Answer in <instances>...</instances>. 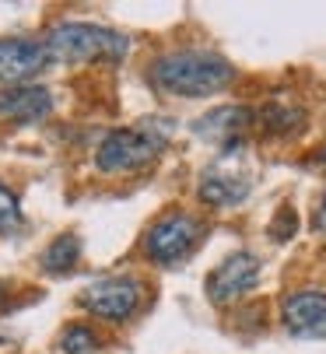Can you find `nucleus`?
<instances>
[{
  "mask_svg": "<svg viewBox=\"0 0 326 354\" xmlns=\"http://www.w3.org/2000/svg\"><path fill=\"white\" fill-rule=\"evenodd\" d=\"M151 77L161 91L179 98H207L232 84V64L214 53V49H176V53L158 57Z\"/></svg>",
  "mask_w": 326,
  "mask_h": 354,
  "instance_id": "obj_1",
  "label": "nucleus"
},
{
  "mask_svg": "<svg viewBox=\"0 0 326 354\" xmlns=\"http://www.w3.org/2000/svg\"><path fill=\"white\" fill-rule=\"evenodd\" d=\"M130 49V39L109 25L95 21H64L46 35V53L49 60H67V64H88V60H123Z\"/></svg>",
  "mask_w": 326,
  "mask_h": 354,
  "instance_id": "obj_2",
  "label": "nucleus"
},
{
  "mask_svg": "<svg viewBox=\"0 0 326 354\" xmlns=\"http://www.w3.org/2000/svg\"><path fill=\"white\" fill-rule=\"evenodd\" d=\"M169 140V123L161 130H147V120L141 127H130V130H116L109 133L98 151H95V165L102 172H134V169H144L158 158L161 144Z\"/></svg>",
  "mask_w": 326,
  "mask_h": 354,
  "instance_id": "obj_3",
  "label": "nucleus"
},
{
  "mask_svg": "<svg viewBox=\"0 0 326 354\" xmlns=\"http://www.w3.org/2000/svg\"><path fill=\"white\" fill-rule=\"evenodd\" d=\"M200 232H203V225L197 218H190V214H169V218H161V221H154L147 228L144 252H147L154 263H161V267L179 263L186 252L197 245Z\"/></svg>",
  "mask_w": 326,
  "mask_h": 354,
  "instance_id": "obj_4",
  "label": "nucleus"
},
{
  "mask_svg": "<svg viewBox=\"0 0 326 354\" xmlns=\"http://www.w3.org/2000/svg\"><path fill=\"white\" fill-rule=\"evenodd\" d=\"M249 172L239 165V155H225L221 162H214L203 179H200V200L210 207H232L239 200L249 196Z\"/></svg>",
  "mask_w": 326,
  "mask_h": 354,
  "instance_id": "obj_5",
  "label": "nucleus"
},
{
  "mask_svg": "<svg viewBox=\"0 0 326 354\" xmlns=\"http://www.w3.org/2000/svg\"><path fill=\"white\" fill-rule=\"evenodd\" d=\"M141 301V284L130 277H109V281H95L84 295L81 306L102 319H127Z\"/></svg>",
  "mask_w": 326,
  "mask_h": 354,
  "instance_id": "obj_6",
  "label": "nucleus"
},
{
  "mask_svg": "<svg viewBox=\"0 0 326 354\" xmlns=\"http://www.w3.org/2000/svg\"><path fill=\"white\" fill-rule=\"evenodd\" d=\"M46 64H49L46 46L32 39H0V84L18 88L28 77L42 74Z\"/></svg>",
  "mask_w": 326,
  "mask_h": 354,
  "instance_id": "obj_7",
  "label": "nucleus"
},
{
  "mask_svg": "<svg viewBox=\"0 0 326 354\" xmlns=\"http://www.w3.org/2000/svg\"><path fill=\"white\" fill-rule=\"evenodd\" d=\"M260 281V260L253 252H232V257L207 277V295L210 301H232L256 288Z\"/></svg>",
  "mask_w": 326,
  "mask_h": 354,
  "instance_id": "obj_8",
  "label": "nucleus"
},
{
  "mask_svg": "<svg viewBox=\"0 0 326 354\" xmlns=\"http://www.w3.org/2000/svg\"><path fill=\"white\" fill-rule=\"evenodd\" d=\"M284 326L305 340L326 337V295L312 291V288L288 295L284 298Z\"/></svg>",
  "mask_w": 326,
  "mask_h": 354,
  "instance_id": "obj_9",
  "label": "nucleus"
},
{
  "mask_svg": "<svg viewBox=\"0 0 326 354\" xmlns=\"http://www.w3.org/2000/svg\"><path fill=\"white\" fill-rule=\"evenodd\" d=\"M249 123H253V113L246 106H217V109L203 113L193 123V130L203 140H214V144H221V147H235L239 137L249 130Z\"/></svg>",
  "mask_w": 326,
  "mask_h": 354,
  "instance_id": "obj_10",
  "label": "nucleus"
},
{
  "mask_svg": "<svg viewBox=\"0 0 326 354\" xmlns=\"http://www.w3.org/2000/svg\"><path fill=\"white\" fill-rule=\"evenodd\" d=\"M53 109V95L42 84H18L0 91V120H11V123H32L42 120Z\"/></svg>",
  "mask_w": 326,
  "mask_h": 354,
  "instance_id": "obj_11",
  "label": "nucleus"
},
{
  "mask_svg": "<svg viewBox=\"0 0 326 354\" xmlns=\"http://www.w3.org/2000/svg\"><path fill=\"white\" fill-rule=\"evenodd\" d=\"M78 257H81V242L74 235H64V239H57L42 252V267L49 274H67V270H74Z\"/></svg>",
  "mask_w": 326,
  "mask_h": 354,
  "instance_id": "obj_12",
  "label": "nucleus"
},
{
  "mask_svg": "<svg viewBox=\"0 0 326 354\" xmlns=\"http://www.w3.org/2000/svg\"><path fill=\"white\" fill-rule=\"evenodd\" d=\"M60 351L64 354H95L98 340L88 326H67V333L60 337Z\"/></svg>",
  "mask_w": 326,
  "mask_h": 354,
  "instance_id": "obj_13",
  "label": "nucleus"
},
{
  "mask_svg": "<svg viewBox=\"0 0 326 354\" xmlns=\"http://www.w3.org/2000/svg\"><path fill=\"white\" fill-rule=\"evenodd\" d=\"M21 221V207H18V196L8 189V186H0V232H8Z\"/></svg>",
  "mask_w": 326,
  "mask_h": 354,
  "instance_id": "obj_14",
  "label": "nucleus"
},
{
  "mask_svg": "<svg viewBox=\"0 0 326 354\" xmlns=\"http://www.w3.org/2000/svg\"><path fill=\"white\" fill-rule=\"evenodd\" d=\"M316 225H319V232L326 235V196H323V204H319V211H316Z\"/></svg>",
  "mask_w": 326,
  "mask_h": 354,
  "instance_id": "obj_15",
  "label": "nucleus"
}]
</instances>
